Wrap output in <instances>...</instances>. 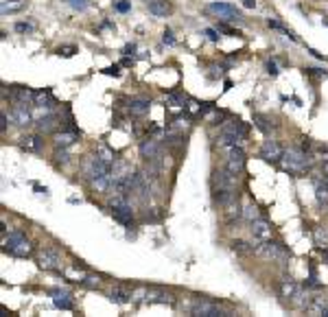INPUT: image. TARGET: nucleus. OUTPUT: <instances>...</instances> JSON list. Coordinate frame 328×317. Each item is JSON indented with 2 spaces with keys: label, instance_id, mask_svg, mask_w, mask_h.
<instances>
[{
  "label": "nucleus",
  "instance_id": "obj_24",
  "mask_svg": "<svg viewBox=\"0 0 328 317\" xmlns=\"http://www.w3.org/2000/svg\"><path fill=\"white\" fill-rule=\"evenodd\" d=\"M51 295H55V306L57 308H66V311L72 308V300L66 291H51Z\"/></svg>",
  "mask_w": 328,
  "mask_h": 317
},
{
  "label": "nucleus",
  "instance_id": "obj_9",
  "mask_svg": "<svg viewBox=\"0 0 328 317\" xmlns=\"http://www.w3.org/2000/svg\"><path fill=\"white\" fill-rule=\"evenodd\" d=\"M191 315L193 317H223L221 308L217 304H212V302H197V304H193Z\"/></svg>",
  "mask_w": 328,
  "mask_h": 317
},
{
  "label": "nucleus",
  "instance_id": "obj_44",
  "mask_svg": "<svg viewBox=\"0 0 328 317\" xmlns=\"http://www.w3.org/2000/svg\"><path fill=\"white\" fill-rule=\"evenodd\" d=\"M70 7H72V9L84 11L86 9V0H70Z\"/></svg>",
  "mask_w": 328,
  "mask_h": 317
},
{
  "label": "nucleus",
  "instance_id": "obj_26",
  "mask_svg": "<svg viewBox=\"0 0 328 317\" xmlns=\"http://www.w3.org/2000/svg\"><path fill=\"white\" fill-rule=\"evenodd\" d=\"M51 103H55V99H53V94L48 92V90H42V92H35V105H37V108L51 110V108H53Z\"/></svg>",
  "mask_w": 328,
  "mask_h": 317
},
{
  "label": "nucleus",
  "instance_id": "obj_3",
  "mask_svg": "<svg viewBox=\"0 0 328 317\" xmlns=\"http://www.w3.org/2000/svg\"><path fill=\"white\" fill-rule=\"evenodd\" d=\"M5 249L9 251V254H13V256L24 258V256L31 254V243L24 239L22 232H11L9 239H5Z\"/></svg>",
  "mask_w": 328,
  "mask_h": 317
},
{
  "label": "nucleus",
  "instance_id": "obj_27",
  "mask_svg": "<svg viewBox=\"0 0 328 317\" xmlns=\"http://www.w3.org/2000/svg\"><path fill=\"white\" fill-rule=\"evenodd\" d=\"M221 132H230V134H239V136H248V127H245L241 120H230V123L223 125Z\"/></svg>",
  "mask_w": 328,
  "mask_h": 317
},
{
  "label": "nucleus",
  "instance_id": "obj_40",
  "mask_svg": "<svg viewBox=\"0 0 328 317\" xmlns=\"http://www.w3.org/2000/svg\"><path fill=\"white\" fill-rule=\"evenodd\" d=\"M81 284H84V287H90V289H96L98 287V278L96 276H86V278L81 280Z\"/></svg>",
  "mask_w": 328,
  "mask_h": 317
},
{
  "label": "nucleus",
  "instance_id": "obj_20",
  "mask_svg": "<svg viewBox=\"0 0 328 317\" xmlns=\"http://www.w3.org/2000/svg\"><path fill=\"white\" fill-rule=\"evenodd\" d=\"M243 138L245 136L223 132V134H221V138H217V144H219V147H234V144H243Z\"/></svg>",
  "mask_w": 328,
  "mask_h": 317
},
{
  "label": "nucleus",
  "instance_id": "obj_36",
  "mask_svg": "<svg viewBox=\"0 0 328 317\" xmlns=\"http://www.w3.org/2000/svg\"><path fill=\"white\" fill-rule=\"evenodd\" d=\"M232 249L239 251V254H245V251H252L254 247H250L245 241H232Z\"/></svg>",
  "mask_w": 328,
  "mask_h": 317
},
{
  "label": "nucleus",
  "instance_id": "obj_52",
  "mask_svg": "<svg viewBox=\"0 0 328 317\" xmlns=\"http://www.w3.org/2000/svg\"><path fill=\"white\" fill-rule=\"evenodd\" d=\"M131 64H134V61H131L129 57H125V59H122V66H131Z\"/></svg>",
  "mask_w": 328,
  "mask_h": 317
},
{
  "label": "nucleus",
  "instance_id": "obj_21",
  "mask_svg": "<svg viewBox=\"0 0 328 317\" xmlns=\"http://www.w3.org/2000/svg\"><path fill=\"white\" fill-rule=\"evenodd\" d=\"M112 217L116 219L118 223L129 225L131 219H134V213H131V206H129V208H112Z\"/></svg>",
  "mask_w": 328,
  "mask_h": 317
},
{
  "label": "nucleus",
  "instance_id": "obj_46",
  "mask_svg": "<svg viewBox=\"0 0 328 317\" xmlns=\"http://www.w3.org/2000/svg\"><path fill=\"white\" fill-rule=\"evenodd\" d=\"M217 33H219L217 29H206V35L212 39V42H217V39H219V35H217Z\"/></svg>",
  "mask_w": 328,
  "mask_h": 317
},
{
  "label": "nucleus",
  "instance_id": "obj_48",
  "mask_svg": "<svg viewBox=\"0 0 328 317\" xmlns=\"http://www.w3.org/2000/svg\"><path fill=\"white\" fill-rule=\"evenodd\" d=\"M0 132H7V114H0Z\"/></svg>",
  "mask_w": 328,
  "mask_h": 317
},
{
  "label": "nucleus",
  "instance_id": "obj_30",
  "mask_svg": "<svg viewBox=\"0 0 328 317\" xmlns=\"http://www.w3.org/2000/svg\"><path fill=\"white\" fill-rule=\"evenodd\" d=\"M313 239H315V245H319L322 249H328V227H315Z\"/></svg>",
  "mask_w": 328,
  "mask_h": 317
},
{
  "label": "nucleus",
  "instance_id": "obj_11",
  "mask_svg": "<svg viewBox=\"0 0 328 317\" xmlns=\"http://www.w3.org/2000/svg\"><path fill=\"white\" fill-rule=\"evenodd\" d=\"M140 156L145 160H158L162 156V149H160V144L158 140H153V138H145V140L140 142Z\"/></svg>",
  "mask_w": 328,
  "mask_h": 317
},
{
  "label": "nucleus",
  "instance_id": "obj_10",
  "mask_svg": "<svg viewBox=\"0 0 328 317\" xmlns=\"http://www.w3.org/2000/svg\"><path fill=\"white\" fill-rule=\"evenodd\" d=\"M9 118H11L18 127L29 125V123H31V114H29L27 103H20V101H18V105H13L11 112H9Z\"/></svg>",
  "mask_w": 328,
  "mask_h": 317
},
{
  "label": "nucleus",
  "instance_id": "obj_51",
  "mask_svg": "<svg viewBox=\"0 0 328 317\" xmlns=\"http://www.w3.org/2000/svg\"><path fill=\"white\" fill-rule=\"evenodd\" d=\"M243 7H248V9H254V7H256V0H243Z\"/></svg>",
  "mask_w": 328,
  "mask_h": 317
},
{
  "label": "nucleus",
  "instance_id": "obj_29",
  "mask_svg": "<svg viewBox=\"0 0 328 317\" xmlns=\"http://www.w3.org/2000/svg\"><path fill=\"white\" fill-rule=\"evenodd\" d=\"M315 197L322 206H328V180L315 184Z\"/></svg>",
  "mask_w": 328,
  "mask_h": 317
},
{
  "label": "nucleus",
  "instance_id": "obj_15",
  "mask_svg": "<svg viewBox=\"0 0 328 317\" xmlns=\"http://www.w3.org/2000/svg\"><path fill=\"white\" fill-rule=\"evenodd\" d=\"M57 125H59V118L55 116V114H48V116H42L37 120V132L42 134H51L57 129Z\"/></svg>",
  "mask_w": 328,
  "mask_h": 317
},
{
  "label": "nucleus",
  "instance_id": "obj_41",
  "mask_svg": "<svg viewBox=\"0 0 328 317\" xmlns=\"http://www.w3.org/2000/svg\"><path fill=\"white\" fill-rule=\"evenodd\" d=\"M217 31H219V33H225V35H239V31H234V29H230V27H228V24H225V22H221V24H219V27H217Z\"/></svg>",
  "mask_w": 328,
  "mask_h": 317
},
{
  "label": "nucleus",
  "instance_id": "obj_7",
  "mask_svg": "<svg viewBox=\"0 0 328 317\" xmlns=\"http://www.w3.org/2000/svg\"><path fill=\"white\" fill-rule=\"evenodd\" d=\"M284 156V149L276 140H265L260 147V158L265 162H280Z\"/></svg>",
  "mask_w": 328,
  "mask_h": 317
},
{
  "label": "nucleus",
  "instance_id": "obj_37",
  "mask_svg": "<svg viewBox=\"0 0 328 317\" xmlns=\"http://www.w3.org/2000/svg\"><path fill=\"white\" fill-rule=\"evenodd\" d=\"M96 156L101 158V160H105V162H108V164H112V162H114V153H112L108 147H101V149H98V153H96Z\"/></svg>",
  "mask_w": 328,
  "mask_h": 317
},
{
  "label": "nucleus",
  "instance_id": "obj_42",
  "mask_svg": "<svg viewBox=\"0 0 328 317\" xmlns=\"http://www.w3.org/2000/svg\"><path fill=\"white\" fill-rule=\"evenodd\" d=\"M162 42H164V44H169V46H173V44H175V37H173V33H171L169 29L164 31V37H162Z\"/></svg>",
  "mask_w": 328,
  "mask_h": 317
},
{
  "label": "nucleus",
  "instance_id": "obj_47",
  "mask_svg": "<svg viewBox=\"0 0 328 317\" xmlns=\"http://www.w3.org/2000/svg\"><path fill=\"white\" fill-rule=\"evenodd\" d=\"M267 72H269L272 77H276V75H278V68H276V64H274V61H269V64H267Z\"/></svg>",
  "mask_w": 328,
  "mask_h": 317
},
{
  "label": "nucleus",
  "instance_id": "obj_16",
  "mask_svg": "<svg viewBox=\"0 0 328 317\" xmlns=\"http://www.w3.org/2000/svg\"><path fill=\"white\" fill-rule=\"evenodd\" d=\"M149 13L155 15V18H167L171 13V5L167 0H151L149 3Z\"/></svg>",
  "mask_w": 328,
  "mask_h": 317
},
{
  "label": "nucleus",
  "instance_id": "obj_8",
  "mask_svg": "<svg viewBox=\"0 0 328 317\" xmlns=\"http://www.w3.org/2000/svg\"><path fill=\"white\" fill-rule=\"evenodd\" d=\"M37 263H39L42 269H51V271L61 269V256L57 254V251H53V249H42L39 251Z\"/></svg>",
  "mask_w": 328,
  "mask_h": 317
},
{
  "label": "nucleus",
  "instance_id": "obj_33",
  "mask_svg": "<svg viewBox=\"0 0 328 317\" xmlns=\"http://www.w3.org/2000/svg\"><path fill=\"white\" fill-rule=\"evenodd\" d=\"M24 9V0H18V3H3V7H0V11H3L5 15L7 13H15V11H22Z\"/></svg>",
  "mask_w": 328,
  "mask_h": 317
},
{
  "label": "nucleus",
  "instance_id": "obj_19",
  "mask_svg": "<svg viewBox=\"0 0 328 317\" xmlns=\"http://www.w3.org/2000/svg\"><path fill=\"white\" fill-rule=\"evenodd\" d=\"M147 302H160V304H175L173 295L164 293V291H158V289H149L147 293Z\"/></svg>",
  "mask_w": 328,
  "mask_h": 317
},
{
  "label": "nucleus",
  "instance_id": "obj_5",
  "mask_svg": "<svg viewBox=\"0 0 328 317\" xmlns=\"http://www.w3.org/2000/svg\"><path fill=\"white\" fill-rule=\"evenodd\" d=\"M236 173H232L230 168H221V171H215L212 173V186L215 188H232L236 191Z\"/></svg>",
  "mask_w": 328,
  "mask_h": 317
},
{
  "label": "nucleus",
  "instance_id": "obj_31",
  "mask_svg": "<svg viewBox=\"0 0 328 317\" xmlns=\"http://www.w3.org/2000/svg\"><path fill=\"white\" fill-rule=\"evenodd\" d=\"M243 219L245 221H250V223H254L256 219H260V210H258V206L256 204H248L243 208Z\"/></svg>",
  "mask_w": 328,
  "mask_h": 317
},
{
  "label": "nucleus",
  "instance_id": "obj_50",
  "mask_svg": "<svg viewBox=\"0 0 328 317\" xmlns=\"http://www.w3.org/2000/svg\"><path fill=\"white\" fill-rule=\"evenodd\" d=\"M134 51H136V46H134V44H127L125 48H122V53H125V55H131Z\"/></svg>",
  "mask_w": 328,
  "mask_h": 317
},
{
  "label": "nucleus",
  "instance_id": "obj_39",
  "mask_svg": "<svg viewBox=\"0 0 328 317\" xmlns=\"http://www.w3.org/2000/svg\"><path fill=\"white\" fill-rule=\"evenodd\" d=\"M33 29H35V24H31V22H18L15 24V31H18V33H31Z\"/></svg>",
  "mask_w": 328,
  "mask_h": 317
},
{
  "label": "nucleus",
  "instance_id": "obj_23",
  "mask_svg": "<svg viewBox=\"0 0 328 317\" xmlns=\"http://www.w3.org/2000/svg\"><path fill=\"white\" fill-rule=\"evenodd\" d=\"M149 108H151V103L147 99H136L129 103V112L134 114V116H142V114L149 112Z\"/></svg>",
  "mask_w": 328,
  "mask_h": 317
},
{
  "label": "nucleus",
  "instance_id": "obj_35",
  "mask_svg": "<svg viewBox=\"0 0 328 317\" xmlns=\"http://www.w3.org/2000/svg\"><path fill=\"white\" fill-rule=\"evenodd\" d=\"M254 123H256V127L260 129V132H265V134H269L272 132V127H274V125H269V120L262 116V114H254Z\"/></svg>",
  "mask_w": 328,
  "mask_h": 317
},
{
  "label": "nucleus",
  "instance_id": "obj_45",
  "mask_svg": "<svg viewBox=\"0 0 328 317\" xmlns=\"http://www.w3.org/2000/svg\"><path fill=\"white\" fill-rule=\"evenodd\" d=\"M116 11H120V13L129 11V3H125V0H118V3H116Z\"/></svg>",
  "mask_w": 328,
  "mask_h": 317
},
{
  "label": "nucleus",
  "instance_id": "obj_38",
  "mask_svg": "<svg viewBox=\"0 0 328 317\" xmlns=\"http://www.w3.org/2000/svg\"><path fill=\"white\" fill-rule=\"evenodd\" d=\"M77 53V46H59L57 48V55L59 57H72Z\"/></svg>",
  "mask_w": 328,
  "mask_h": 317
},
{
  "label": "nucleus",
  "instance_id": "obj_18",
  "mask_svg": "<svg viewBox=\"0 0 328 317\" xmlns=\"http://www.w3.org/2000/svg\"><path fill=\"white\" fill-rule=\"evenodd\" d=\"M77 140H79V136L75 132H61V134L55 136V147L66 149V147H70V144H75Z\"/></svg>",
  "mask_w": 328,
  "mask_h": 317
},
{
  "label": "nucleus",
  "instance_id": "obj_25",
  "mask_svg": "<svg viewBox=\"0 0 328 317\" xmlns=\"http://www.w3.org/2000/svg\"><path fill=\"white\" fill-rule=\"evenodd\" d=\"M20 147L24 151H39L42 149V140H39V136H24L20 140Z\"/></svg>",
  "mask_w": 328,
  "mask_h": 317
},
{
  "label": "nucleus",
  "instance_id": "obj_49",
  "mask_svg": "<svg viewBox=\"0 0 328 317\" xmlns=\"http://www.w3.org/2000/svg\"><path fill=\"white\" fill-rule=\"evenodd\" d=\"M103 72H105V75H114V77H118V66H112V68H105Z\"/></svg>",
  "mask_w": 328,
  "mask_h": 317
},
{
  "label": "nucleus",
  "instance_id": "obj_17",
  "mask_svg": "<svg viewBox=\"0 0 328 317\" xmlns=\"http://www.w3.org/2000/svg\"><path fill=\"white\" fill-rule=\"evenodd\" d=\"M215 201L219 206H228L232 204V201H236V193L232 188H215Z\"/></svg>",
  "mask_w": 328,
  "mask_h": 317
},
{
  "label": "nucleus",
  "instance_id": "obj_1",
  "mask_svg": "<svg viewBox=\"0 0 328 317\" xmlns=\"http://www.w3.org/2000/svg\"><path fill=\"white\" fill-rule=\"evenodd\" d=\"M282 166H284V171H289V173L300 177V175H304L309 171L311 158L300 149H286L284 156H282Z\"/></svg>",
  "mask_w": 328,
  "mask_h": 317
},
{
  "label": "nucleus",
  "instance_id": "obj_14",
  "mask_svg": "<svg viewBox=\"0 0 328 317\" xmlns=\"http://www.w3.org/2000/svg\"><path fill=\"white\" fill-rule=\"evenodd\" d=\"M278 293H280L282 300H293L300 293V284L291 278H282L280 282H278Z\"/></svg>",
  "mask_w": 328,
  "mask_h": 317
},
{
  "label": "nucleus",
  "instance_id": "obj_6",
  "mask_svg": "<svg viewBox=\"0 0 328 317\" xmlns=\"http://www.w3.org/2000/svg\"><path fill=\"white\" fill-rule=\"evenodd\" d=\"M228 168L232 171V173H243L245 168V153H243V147L241 144H234V147H230L228 151Z\"/></svg>",
  "mask_w": 328,
  "mask_h": 317
},
{
  "label": "nucleus",
  "instance_id": "obj_28",
  "mask_svg": "<svg viewBox=\"0 0 328 317\" xmlns=\"http://www.w3.org/2000/svg\"><path fill=\"white\" fill-rule=\"evenodd\" d=\"M92 182V186L98 191V193H105L112 186V173H108V175H101V177H94V180H90Z\"/></svg>",
  "mask_w": 328,
  "mask_h": 317
},
{
  "label": "nucleus",
  "instance_id": "obj_53",
  "mask_svg": "<svg viewBox=\"0 0 328 317\" xmlns=\"http://www.w3.org/2000/svg\"><path fill=\"white\" fill-rule=\"evenodd\" d=\"M324 22H326V24H328V20H324Z\"/></svg>",
  "mask_w": 328,
  "mask_h": 317
},
{
  "label": "nucleus",
  "instance_id": "obj_13",
  "mask_svg": "<svg viewBox=\"0 0 328 317\" xmlns=\"http://www.w3.org/2000/svg\"><path fill=\"white\" fill-rule=\"evenodd\" d=\"M134 193H138V197H140L142 201L149 199V193H151L149 175H145V173H134Z\"/></svg>",
  "mask_w": 328,
  "mask_h": 317
},
{
  "label": "nucleus",
  "instance_id": "obj_22",
  "mask_svg": "<svg viewBox=\"0 0 328 317\" xmlns=\"http://www.w3.org/2000/svg\"><path fill=\"white\" fill-rule=\"evenodd\" d=\"M131 298H134V295H131L127 289H122V287H114L112 293H110V300H112V302H116V304H127Z\"/></svg>",
  "mask_w": 328,
  "mask_h": 317
},
{
  "label": "nucleus",
  "instance_id": "obj_2",
  "mask_svg": "<svg viewBox=\"0 0 328 317\" xmlns=\"http://www.w3.org/2000/svg\"><path fill=\"white\" fill-rule=\"evenodd\" d=\"M254 254L260 256V258H265V261H276V263H280V265H286L289 263V251H286L280 243H274L272 239L269 241H262L260 245L254 249Z\"/></svg>",
  "mask_w": 328,
  "mask_h": 317
},
{
  "label": "nucleus",
  "instance_id": "obj_32",
  "mask_svg": "<svg viewBox=\"0 0 328 317\" xmlns=\"http://www.w3.org/2000/svg\"><path fill=\"white\" fill-rule=\"evenodd\" d=\"M239 217H243V208L236 206V201L225 206V219L228 221H234V219H239Z\"/></svg>",
  "mask_w": 328,
  "mask_h": 317
},
{
  "label": "nucleus",
  "instance_id": "obj_12",
  "mask_svg": "<svg viewBox=\"0 0 328 317\" xmlns=\"http://www.w3.org/2000/svg\"><path fill=\"white\" fill-rule=\"evenodd\" d=\"M252 237L256 239L258 243L269 241L272 239V225H269L265 219H256V221L252 223Z\"/></svg>",
  "mask_w": 328,
  "mask_h": 317
},
{
  "label": "nucleus",
  "instance_id": "obj_34",
  "mask_svg": "<svg viewBox=\"0 0 328 317\" xmlns=\"http://www.w3.org/2000/svg\"><path fill=\"white\" fill-rule=\"evenodd\" d=\"M15 96H18L20 103H27V105H29V101H35V92L29 90V88H18Z\"/></svg>",
  "mask_w": 328,
  "mask_h": 317
},
{
  "label": "nucleus",
  "instance_id": "obj_43",
  "mask_svg": "<svg viewBox=\"0 0 328 317\" xmlns=\"http://www.w3.org/2000/svg\"><path fill=\"white\" fill-rule=\"evenodd\" d=\"M55 158H57V164H66V162H68V153H66L64 149H61V153H59V149H57V153H55Z\"/></svg>",
  "mask_w": 328,
  "mask_h": 317
},
{
  "label": "nucleus",
  "instance_id": "obj_4",
  "mask_svg": "<svg viewBox=\"0 0 328 317\" xmlns=\"http://www.w3.org/2000/svg\"><path fill=\"white\" fill-rule=\"evenodd\" d=\"M206 11L208 13H215L219 15V18H223L225 22H236V24H243V18H241V13L234 9L232 5H225V3H212L206 7Z\"/></svg>",
  "mask_w": 328,
  "mask_h": 317
}]
</instances>
